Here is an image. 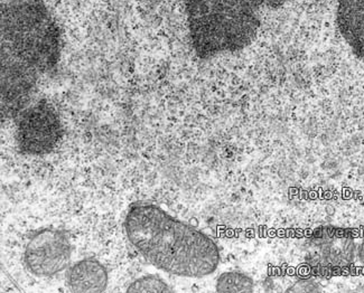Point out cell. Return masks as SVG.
<instances>
[{
	"instance_id": "5b68a950",
	"label": "cell",
	"mask_w": 364,
	"mask_h": 293,
	"mask_svg": "<svg viewBox=\"0 0 364 293\" xmlns=\"http://www.w3.org/2000/svg\"><path fill=\"white\" fill-rule=\"evenodd\" d=\"M71 253V242L65 233L44 228L27 242L24 262L29 272L36 277H53L69 265Z\"/></svg>"
},
{
	"instance_id": "30bf717a",
	"label": "cell",
	"mask_w": 364,
	"mask_h": 293,
	"mask_svg": "<svg viewBox=\"0 0 364 293\" xmlns=\"http://www.w3.org/2000/svg\"><path fill=\"white\" fill-rule=\"evenodd\" d=\"M129 293H167L173 292L172 288L156 275H146L132 282L128 288Z\"/></svg>"
},
{
	"instance_id": "277c9868",
	"label": "cell",
	"mask_w": 364,
	"mask_h": 293,
	"mask_svg": "<svg viewBox=\"0 0 364 293\" xmlns=\"http://www.w3.org/2000/svg\"><path fill=\"white\" fill-rule=\"evenodd\" d=\"M18 150L29 156L52 153L63 135L61 120L48 101H37L17 116Z\"/></svg>"
},
{
	"instance_id": "52a82bcc",
	"label": "cell",
	"mask_w": 364,
	"mask_h": 293,
	"mask_svg": "<svg viewBox=\"0 0 364 293\" xmlns=\"http://www.w3.org/2000/svg\"><path fill=\"white\" fill-rule=\"evenodd\" d=\"M336 25L346 42L364 40V0H336Z\"/></svg>"
},
{
	"instance_id": "8992f818",
	"label": "cell",
	"mask_w": 364,
	"mask_h": 293,
	"mask_svg": "<svg viewBox=\"0 0 364 293\" xmlns=\"http://www.w3.org/2000/svg\"><path fill=\"white\" fill-rule=\"evenodd\" d=\"M108 272L98 260L85 259L72 265L66 283L72 292L101 293L108 285Z\"/></svg>"
},
{
	"instance_id": "7a4b0ae2",
	"label": "cell",
	"mask_w": 364,
	"mask_h": 293,
	"mask_svg": "<svg viewBox=\"0 0 364 293\" xmlns=\"http://www.w3.org/2000/svg\"><path fill=\"white\" fill-rule=\"evenodd\" d=\"M124 230L136 251L165 272L203 277L219 267V248L209 236L155 205H132Z\"/></svg>"
},
{
	"instance_id": "3957f363",
	"label": "cell",
	"mask_w": 364,
	"mask_h": 293,
	"mask_svg": "<svg viewBox=\"0 0 364 293\" xmlns=\"http://www.w3.org/2000/svg\"><path fill=\"white\" fill-rule=\"evenodd\" d=\"M257 0H185L191 43L198 57L235 53L258 32Z\"/></svg>"
},
{
	"instance_id": "6da1fadb",
	"label": "cell",
	"mask_w": 364,
	"mask_h": 293,
	"mask_svg": "<svg viewBox=\"0 0 364 293\" xmlns=\"http://www.w3.org/2000/svg\"><path fill=\"white\" fill-rule=\"evenodd\" d=\"M61 33L42 0H9L1 9V100L32 102L41 77L61 56Z\"/></svg>"
},
{
	"instance_id": "9c48e42d",
	"label": "cell",
	"mask_w": 364,
	"mask_h": 293,
	"mask_svg": "<svg viewBox=\"0 0 364 293\" xmlns=\"http://www.w3.org/2000/svg\"><path fill=\"white\" fill-rule=\"evenodd\" d=\"M254 280L245 273L225 272L218 277V292L250 293L254 291Z\"/></svg>"
},
{
	"instance_id": "ba28073f",
	"label": "cell",
	"mask_w": 364,
	"mask_h": 293,
	"mask_svg": "<svg viewBox=\"0 0 364 293\" xmlns=\"http://www.w3.org/2000/svg\"><path fill=\"white\" fill-rule=\"evenodd\" d=\"M311 244L330 263L342 265L351 259V238H346L340 231L321 228L313 234Z\"/></svg>"
},
{
	"instance_id": "8fae6325",
	"label": "cell",
	"mask_w": 364,
	"mask_h": 293,
	"mask_svg": "<svg viewBox=\"0 0 364 293\" xmlns=\"http://www.w3.org/2000/svg\"><path fill=\"white\" fill-rule=\"evenodd\" d=\"M359 259L360 261H361L364 265V238L359 246Z\"/></svg>"
}]
</instances>
